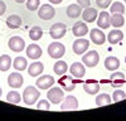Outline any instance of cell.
<instances>
[{"mask_svg": "<svg viewBox=\"0 0 126 121\" xmlns=\"http://www.w3.org/2000/svg\"><path fill=\"white\" fill-rule=\"evenodd\" d=\"M39 96H40V92L38 91L37 87L28 86V87H25L24 92H23V102L28 106H33L38 101Z\"/></svg>", "mask_w": 126, "mask_h": 121, "instance_id": "cell-1", "label": "cell"}, {"mask_svg": "<svg viewBox=\"0 0 126 121\" xmlns=\"http://www.w3.org/2000/svg\"><path fill=\"white\" fill-rule=\"evenodd\" d=\"M47 98L53 105H58V104H61L63 101V98H64V91H63L61 87L52 86L48 90V92H47Z\"/></svg>", "mask_w": 126, "mask_h": 121, "instance_id": "cell-2", "label": "cell"}, {"mask_svg": "<svg viewBox=\"0 0 126 121\" xmlns=\"http://www.w3.org/2000/svg\"><path fill=\"white\" fill-rule=\"evenodd\" d=\"M66 53V47L61 42H53L48 45V54L53 59H59L64 56Z\"/></svg>", "mask_w": 126, "mask_h": 121, "instance_id": "cell-3", "label": "cell"}, {"mask_svg": "<svg viewBox=\"0 0 126 121\" xmlns=\"http://www.w3.org/2000/svg\"><path fill=\"white\" fill-rule=\"evenodd\" d=\"M66 32H67V27L63 23H54L49 28V35L54 40H58V39L63 38L66 35Z\"/></svg>", "mask_w": 126, "mask_h": 121, "instance_id": "cell-4", "label": "cell"}, {"mask_svg": "<svg viewBox=\"0 0 126 121\" xmlns=\"http://www.w3.org/2000/svg\"><path fill=\"white\" fill-rule=\"evenodd\" d=\"M8 45H9V49L13 50V52H23L25 48V40L19 35H14L9 39Z\"/></svg>", "mask_w": 126, "mask_h": 121, "instance_id": "cell-5", "label": "cell"}, {"mask_svg": "<svg viewBox=\"0 0 126 121\" xmlns=\"http://www.w3.org/2000/svg\"><path fill=\"white\" fill-rule=\"evenodd\" d=\"M90 47V40L85 39V38H78L73 42V45H72V49L73 52L78 56H83V53H86V50L88 49Z\"/></svg>", "mask_w": 126, "mask_h": 121, "instance_id": "cell-6", "label": "cell"}, {"mask_svg": "<svg viewBox=\"0 0 126 121\" xmlns=\"http://www.w3.org/2000/svg\"><path fill=\"white\" fill-rule=\"evenodd\" d=\"M38 15H39L40 19H43V20H50L56 15V9L50 4H43L38 9Z\"/></svg>", "mask_w": 126, "mask_h": 121, "instance_id": "cell-7", "label": "cell"}, {"mask_svg": "<svg viewBox=\"0 0 126 121\" xmlns=\"http://www.w3.org/2000/svg\"><path fill=\"white\" fill-rule=\"evenodd\" d=\"M82 60H83V64L85 66H87L90 68H93V67H96L98 64L100 56H98V53L96 52V50H90V52H87L85 56H83Z\"/></svg>", "mask_w": 126, "mask_h": 121, "instance_id": "cell-8", "label": "cell"}, {"mask_svg": "<svg viewBox=\"0 0 126 121\" xmlns=\"http://www.w3.org/2000/svg\"><path fill=\"white\" fill-rule=\"evenodd\" d=\"M78 108V101L75 96L68 95L63 98V102L61 105L62 111H72V110H77Z\"/></svg>", "mask_w": 126, "mask_h": 121, "instance_id": "cell-9", "label": "cell"}, {"mask_svg": "<svg viewBox=\"0 0 126 121\" xmlns=\"http://www.w3.org/2000/svg\"><path fill=\"white\" fill-rule=\"evenodd\" d=\"M54 78L49 76V75H43L40 76L37 81H35V85L39 90H49L52 86L54 85Z\"/></svg>", "mask_w": 126, "mask_h": 121, "instance_id": "cell-10", "label": "cell"}, {"mask_svg": "<svg viewBox=\"0 0 126 121\" xmlns=\"http://www.w3.org/2000/svg\"><path fill=\"white\" fill-rule=\"evenodd\" d=\"M24 83V78L19 72H13L8 77V85L12 88H20Z\"/></svg>", "mask_w": 126, "mask_h": 121, "instance_id": "cell-11", "label": "cell"}, {"mask_svg": "<svg viewBox=\"0 0 126 121\" xmlns=\"http://www.w3.org/2000/svg\"><path fill=\"white\" fill-rule=\"evenodd\" d=\"M58 83L64 91H73L76 88V81H73L71 76L62 75V77L58 79Z\"/></svg>", "mask_w": 126, "mask_h": 121, "instance_id": "cell-12", "label": "cell"}, {"mask_svg": "<svg viewBox=\"0 0 126 121\" xmlns=\"http://www.w3.org/2000/svg\"><path fill=\"white\" fill-rule=\"evenodd\" d=\"M25 52H27L28 58L33 59V60H37V59H39L42 57V48L38 44H35V43L29 44L27 47V49H25Z\"/></svg>", "mask_w": 126, "mask_h": 121, "instance_id": "cell-13", "label": "cell"}, {"mask_svg": "<svg viewBox=\"0 0 126 121\" xmlns=\"http://www.w3.org/2000/svg\"><path fill=\"white\" fill-rule=\"evenodd\" d=\"M90 37H91L92 42L94 44H97V45H101V44H103L105 42H106V35H105V33L102 32V30L97 29V28H94V29L91 30Z\"/></svg>", "mask_w": 126, "mask_h": 121, "instance_id": "cell-14", "label": "cell"}, {"mask_svg": "<svg viewBox=\"0 0 126 121\" xmlns=\"http://www.w3.org/2000/svg\"><path fill=\"white\" fill-rule=\"evenodd\" d=\"M69 72L73 77L76 78H82L83 76L86 75V68L81 62H75L72 63V66L69 67Z\"/></svg>", "mask_w": 126, "mask_h": 121, "instance_id": "cell-15", "label": "cell"}, {"mask_svg": "<svg viewBox=\"0 0 126 121\" xmlns=\"http://www.w3.org/2000/svg\"><path fill=\"white\" fill-rule=\"evenodd\" d=\"M97 25L101 29H107L111 25V15L107 12H101L97 16Z\"/></svg>", "mask_w": 126, "mask_h": 121, "instance_id": "cell-16", "label": "cell"}, {"mask_svg": "<svg viewBox=\"0 0 126 121\" xmlns=\"http://www.w3.org/2000/svg\"><path fill=\"white\" fill-rule=\"evenodd\" d=\"M72 33L77 38L85 37L88 33V27L86 25V23H83V22H77L75 25L72 27Z\"/></svg>", "mask_w": 126, "mask_h": 121, "instance_id": "cell-17", "label": "cell"}, {"mask_svg": "<svg viewBox=\"0 0 126 121\" xmlns=\"http://www.w3.org/2000/svg\"><path fill=\"white\" fill-rule=\"evenodd\" d=\"M83 90H85L88 95H97L98 91H100V83L96 79H88L83 83Z\"/></svg>", "mask_w": 126, "mask_h": 121, "instance_id": "cell-18", "label": "cell"}, {"mask_svg": "<svg viewBox=\"0 0 126 121\" xmlns=\"http://www.w3.org/2000/svg\"><path fill=\"white\" fill-rule=\"evenodd\" d=\"M97 16H98L97 10L91 8V6L86 8L82 13V19H83V22H86V23H93L94 20L97 19Z\"/></svg>", "mask_w": 126, "mask_h": 121, "instance_id": "cell-19", "label": "cell"}, {"mask_svg": "<svg viewBox=\"0 0 126 121\" xmlns=\"http://www.w3.org/2000/svg\"><path fill=\"white\" fill-rule=\"evenodd\" d=\"M43 69H44L43 63L39 62V60H35V62H33L28 67V73L32 77H38L42 72H43Z\"/></svg>", "mask_w": 126, "mask_h": 121, "instance_id": "cell-20", "label": "cell"}, {"mask_svg": "<svg viewBox=\"0 0 126 121\" xmlns=\"http://www.w3.org/2000/svg\"><path fill=\"white\" fill-rule=\"evenodd\" d=\"M119 67H120V60L117 57L110 56L105 59V68L107 71H116L119 69Z\"/></svg>", "mask_w": 126, "mask_h": 121, "instance_id": "cell-21", "label": "cell"}, {"mask_svg": "<svg viewBox=\"0 0 126 121\" xmlns=\"http://www.w3.org/2000/svg\"><path fill=\"white\" fill-rule=\"evenodd\" d=\"M124 39V33L119 29H115V30H111L107 35V40L111 43V44H117L120 43L121 40Z\"/></svg>", "mask_w": 126, "mask_h": 121, "instance_id": "cell-22", "label": "cell"}, {"mask_svg": "<svg viewBox=\"0 0 126 121\" xmlns=\"http://www.w3.org/2000/svg\"><path fill=\"white\" fill-rule=\"evenodd\" d=\"M6 25L10 29H18V28H20V25H22V18H20L19 15H16V14L10 15L6 19Z\"/></svg>", "mask_w": 126, "mask_h": 121, "instance_id": "cell-23", "label": "cell"}, {"mask_svg": "<svg viewBox=\"0 0 126 121\" xmlns=\"http://www.w3.org/2000/svg\"><path fill=\"white\" fill-rule=\"evenodd\" d=\"M67 15L72 19H76L79 15H82V8L78 4H71L67 8Z\"/></svg>", "mask_w": 126, "mask_h": 121, "instance_id": "cell-24", "label": "cell"}, {"mask_svg": "<svg viewBox=\"0 0 126 121\" xmlns=\"http://www.w3.org/2000/svg\"><path fill=\"white\" fill-rule=\"evenodd\" d=\"M13 67L15 71L20 72V71H25L27 67H28V60L24 58V57H16L13 62Z\"/></svg>", "mask_w": 126, "mask_h": 121, "instance_id": "cell-25", "label": "cell"}, {"mask_svg": "<svg viewBox=\"0 0 126 121\" xmlns=\"http://www.w3.org/2000/svg\"><path fill=\"white\" fill-rule=\"evenodd\" d=\"M110 81L113 86H121L125 83V75L122 72H113L111 76H110Z\"/></svg>", "mask_w": 126, "mask_h": 121, "instance_id": "cell-26", "label": "cell"}, {"mask_svg": "<svg viewBox=\"0 0 126 121\" xmlns=\"http://www.w3.org/2000/svg\"><path fill=\"white\" fill-rule=\"evenodd\" d=\"M112 102V97L109 93H101L96 97V106L102 107V106H107Z\"/></svg>", "mask_w": 126, "mask_h": 121, "instance_id": "cell-27", "label": "cell"}, {"mask_svg": "<svg viewBox=\"0 0 126 121\" xmlns=\"http://www.w3.org/2000/svg\"><path fill=\"white\" fill-rule=\"evenodd\" d=\"M53 71H54L56 75L62 76V75H64L67 71H68V64L64 62V60H57V62L54 63Z\"/></svg>", "mask_w": 126, "mask_h": 121, "instance_id": "cell-28", "label": "cell"}, {"mask_svg": "<svg viewBox=\"0 0 126 121\" xmlns=\"http://www.w3.org/2000/svg\"><path fill=\"white\" fill-rule=\"evenodd\" d=\"M10 66H12V58L8 54H3L0 56V71L1 72H6L9 71Z\"/></svg>", "mask_w": 126, "mask_h": 121, "instance_id": "cell-29", "label": "cell"}, {"mask_svg": "<svg viewBox=\"0 0 126 121\" xmlns=\"http://www.w3.org/2000/svg\"><path fill=\"white\" fill-rule=\"evenodd\" d=\"M111 24L115 28H121L125 24V19H124V14H119V13H115L111 16Z\"/></svg>", "mask_w": 126, "mask_h": 121, "instance_id": "cell-30", "label": "cell"}, {"mask_svg": "<svg viewBox=\"0 0 126 121\" xmlns=\"http://www.w3.org/2000/svg\"><path fill=\"white\" fill-rule=\"evenodd\" d=\"M6 101L9 104H14V105H18L20 101H22V96L18 91H10V92L6 95Z\"/></svg>", "mask_w": 126, "mask_h": 121, "instance_id": "cell-31", "label": "cell"}, {"mask_svg": "<svg viewBox=\"0 0 126 121\" xmlns=\"http://www.w3.org/2000/svg\"><path fill=\"white\" fill-rule=\"evenodd\" d=\"M42 35H43V29H42L40 27L30 28V30H29V38L32 40H39L42 38Z\"/></svg>", "mask_w": 126, "mask_h": 121, "instance_id": "cell-32", "label": "cell"}, {"mask_svg": "<svg viewBox=\"0 0 126 121\" xmlns=\"http://www.w3.org/2000/svg\"><path fill=\"white\" fill-rule=\"evenodd\" d=\"M110 12H111V14H115V13L124 14V13H125V6H124V4L120 3V1H115L113 4L110 5Z\"/></svg>", "mask_w": 126, "mask_h": 121, "instance_id": "cell-33", "label": "cell"}, {"mask_svg": "<svg viewBox=\"0 0 126 121\" xmlns=\"http://www.w3.org/2000/svg\"><path fill=\"white\" fill-rule=\"evenodd\" d=\"M125 98H126V93L122 90L113 91V93H112V101L113 102H120V101H124Z\"/></svg>", "mask_w": 126, "mask_h": 121, "instance_id": "cell-34", "label": "cell"}, {"mask_svg": "<svg viewBox=\"0 0 126 121\" xmlns=\"http://www.w3.org/2000/svg\"><path fill=\"white\" fill-rule=\"evenodd\" d=\"M27 8L30 12H35L39 9V0H27Z\"/></svg>", "mask_w": 126, "mask_h": 121, "instance_id": "cell-35", "label": "cell"}, {"mask_svg": "<svg viewBox=\"0 0 126 121\" xmlns=\"http://www.w3.org/2000/svg\"><path fill=\"white\" fill-rule=\"evenodd\" d=\"M37 108L38 110H44V111H48L50 108V104H49V100H42L37 104Z\"/></svg>", "mask_w": 126, "mask_h": 121, "instance_id": "cell-36", "label": "cell"}, {"mask_svg": "<svg viewBox=\"0 0 126 121\" xmlns=\"http://www.w3.org/2000/svg\"><path fill=\"white\" fill-rule=\"evenodd\" d=\"M96 4L101 9H107L111 5V0H96Z\"/></svg>", "mask_w": 126, "mask_h": 121, "instance_id": "cell-37", "label": "cell"}, {"mask_svg": "<svg viewBox=\"0 0 126 121\" xmlns=\"http://www.w3.org/2000/svg\"><path fill=\"white\" fill-rule=\"evenodd\" d=\"M77 4L82 8V9H86L91 5V0H77Z\"/></svg>", "mask_w": 126, "mask_h": 121, "instance_id": "cell-38", "label": "cell"}, {"mask_svg": "<svg viewBox=\"0 0 126 121\" xmlns=\"http://www.w3.org/2000/svg\"><path fill=\"white\" fill-rule=\"evenodd\" d=\"M5 10H6V5H5V3L3 1V0H0V16H1V15L5 13Z\"/></svg>", "mask_w": 126, "mask_h": 121, "instance_id": "cell-39", "label": "cell"}, {"mask_svg": "<svg viewBox=\"0 0 126 121\" xmlns=\"http://www.w3.org/2000/svg\"><path fill=\"white\" fill-rule=\"evenodd\" d=\"M63 1V0H49V3H52V4H61Z\"/></svg>", "mask_w": 126, "mask_h": 121, "instance_id": "cell-40", "label": "cell"}, {"mask_svg": "<svg viewBox=\"0 0 126 121\" xmlns=\"http://www.w3.org/2000/svg\"><path fill=\"white\" fill-rule=\"evenodd\" d=\"M24 1H27V0H15V3H18V4H23Z\"/></svg>", "mask_w": 126, "mask_h": 121, "instance_id": "cell-41", "label": "cell"}, {"mask_svg": "<svg viewBox=\"0 0 126 121\" xmlns=\"http://www.w3.org/2000/svg\"><path fill=\"white\" fill-rule=\"evenodd\" d=\"M1 95H3V90H1V87H0V97H1Z\"/></svg>", "mask_w": 126, "mask_h": 121, "instance_id": "cell-42", "label": "cell"}, {"mask_svg": "<svg viewBox=\"0 0 126 121\" xmlns=\"http://www.w3.org/2000/svg\"><path fill=\"white\" fill-rule=\"evenodd\" d=\"M125 63H126V57H125Z\"/></svg>", "mask_w": 126, "mask_h": 121, "instance_id": "cell-43", "label": "cell"}, {"mask_svg": "<svg viewBox=\"0 0 126 121\" xmlns=\"http://www.w3.org/2000/svg\"><path fill=\"white\" fill-rule=\"evenodd\" d=\"M124 1H125V3H126V0H124Z\"/></svg>", "mask_w": 126, "mask_h": 121, "instance_id": "cell-44", "label": "cell"}]
</instances>
